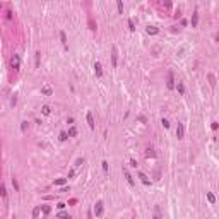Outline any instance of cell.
<instances>
[{
    "instance_id": "e575fe53",
    "label": "cell",
    "mask_w": 219,
    "mask_h": 219,
    "mask_svg": "<svg viewBox=\"0 0 219 219\" xmlns=\"http://www.w3.org/2000/svg\"><path fill=\"white\" fill-rule=\"evenodd\" d=\"M58 216H60V217H70L67 212H58Z\"/></svg>"
},
{
    "instance_id": "ffe728a7",
    "label": "cell",
    "mask_w": 219,
    "mask_h": 219,
    "mask_svg": "<svg viewBox=\"0 0 219 219\" xmlns=\"http://www.w3.org/2000/svg\"><path fill=\"white\" fill-rule=\"evenodd\" d=\"M209 84H211V87L216 86V77H214V74H209Z\"/></svg>"
},
{
    "instance_id": "7c38bea8",
    "label": "cell",
    "mask_w": 219,
    "mask_h": 219,
    "mask_svg": "<svg viewBox=\"0 0 219 219\" xmlns=\"http://www.w3.org/2000/svg\"><path fill=\"white\" fill-rule=\"evenodd\" d=\"M60 40H62V45H64V48L67 50V48H69V45H67V36H65L64 31H60Z\"/></svg>"
},
{
    "instance_id": "6da1fadb",
    "label": "cell",
    "mask_w": 219,
    "mask_h": 219,
    "mask_svg": "<svg viewBox=\"0 0 219 219\" xmlns=\"http://www.w3.org/2000/svg\"><path fill=\"white\" fill-rule=\"evenodd\" d=\"M10 67L16 70V72L21 69V57H19V55H12V58H10Z\"/></svg>"
},
{
    "instance_id": "484cf974",
    "label": "cell",
    "mask_w": 219,
    "mask_h": 219,
    "mask_svg": "<svg viewBox=\"0 0 219 219\" xmlns=\"http://www.w3.org/2000/svg\"><path fill=\"white\" fill-rule=\"evenodd\" d=\"M41 209H43V214H50V212H52V209H50V205H43Z\"/></svg>"
},
{
    "instance_id": "8fae6325",
    "label": "cell",
    "mask_w": 219,
    "mask_h": 219,
    "mask_svg": "<svg viewBox=\"0 0 219 219\" xmlns=\"http://www.w3.org/2000/svg\"><path fill=\"white\" fill-rule=\"evenodd\" d=\"M197 24H199V12H193V16H192V28H197Z\"/></svg>"
},
{
    "instance_id": "9c48e42d",
    "label": "cell",
    "mask_w": 219,
    "mask_h": 219,
    "mask_svg": "<svg viewBox=\"0 0 219 219\" xmlns=\"http://www.w3.org/2000/svg\"><path fill=\"white\" fill-rule=\"evenodd\" d=\"M139 178H140V181H142V183H144L145 187H149V185H151V180L147 178V176H145L144 173H139Z\"/></svg>"
},
{
    "instance_id": "5b68a950",
    "label": "cell",
    "mask_w": 219,
    "mask_h": 219,
    "mask_svg": "<svg viewBox=\"0 0 219 219\" xmlns=\"http://www.w3.org/2000/svg\"><path fill=\"white\" fill-rule=\"evenodd\" d=\"M176 137H178V139H183L185 137V127H183V123H178V125H176Z\"/></svg>"
},
{
    "instance_id": "52a82bcc",
    "label": "cell",
    "mask_w": 219,
    "mask_h": 219,
    "mask_svg": "<svg viewBox=\"0 0 219 219\" xmlns=\"http://www.w3.org/2000/svg\"><path fill=\"white\" fill-rule=\"evenodd\" d=\"M94 72H96V75H98V77H101V75H103V67H101V64H99V62H94Z\"/></svg>"
},
{
    "instance_id": "d4e9b609",
    "label": "cell",
    "mask_w": 219,
    "mask_h": 219,
    "mask_svg": "<svg viewBox=\"0 0 219 219\" xmlns=\"http://www.w3.org/2000/svg\"><path fill=\"white\" fill-rule=\"evenodd\" d=\"M65 181H67V178H58L57 181H55V185H60V187H62V185H65Z\"/></svg>"
},
{
    "instance_id": "ac0fdd59",
    "label": "cell",
    "mask_w": 219,
    "mask_h": 219,
    "mask_svg": "<svg viewBox=\"0 0 219 219\" xmlns=\"http://www.w3.org/2000/svg\"><path fill=\"white\" fill-rule=\"evenodd\" d=\"M116 5H118V14H123V0H116Z\"/></svg>"
},
{
    "instance_id": "8d00e7d4",
    "label": "cell",
    "mask_w": 219,
    "mask_h": 219,
    "mask_svg": "<svg viewBox=\"0 0 219 219\" xmlns=\"http://www.w3.org/2000/svg\"><path fill=\"white\" fill-rule=\"evenodd\" d=\"M7 19H9V21H12V12H10V10L7 12Z\"/></svg>"
},
{
    "instance_id": "8992f818",
    "label": "cell",
    "mask_w": 219,
    "mask_h": 219,
    "mask_svg": "<svg viewBox=\"0 0 219 219\" xmlns=\"http://www.w3.org/2000/svg\"><path fill=\"white\" fill-rule=\"evenodd\" d=\"M86 120H87V125H89V128H91V130H94V127H96V123H94V118H92V113H87V115H86Z\"/></svg>"
},
{
    "instance_id": "83f0119b",
    "label": "cell",
    "mask_w": 219,
    "mask_h": 219,
    "mask_svg": "<svg viewBox=\"0 0 219 219\" xmlns=\"http://www.w3.org/2000/svg\"><path fill=\"white\" fill-rule=\"evenodd\" d=\"M161 123H163V127H164V128H169V121H168L166 118H163V120H161Z\"/></svg>"
},
{
    "instance_id": "5bb4252c",
    "label": "cell",
    "mask_w": 219,
    "mask_h": 219,
    "mask_svg": "<svg viewBox=\"0 0 219 219\" xmlns=\"http://www.w3.org/2000/svg\"><path fill=\"white\" fill-rule=\"evenodd\" d=\"M41 113H43V115H50V113H52V110H50V106H48V104H45V106H41Z\"/></svg>"
},
{
    "instance_id": "4316f807",
    "label": "cell",
    "mask_w": 219,
    "mask_h": 219,
    "mask_svg": "<svg viewBox=\"0 0 219 219\" xmlns=\"http://www.w3.org/2000/svg\"><path fill=\"white\" fill-rule=\"evenodd\" d=\"M128 29H130V31H135V26H133L132 19H128Z\"/></svg>"
},
{
    "instance_id": "7402d4cb",
    "label": "cell",
    "mask_w": 219,
    "mask_h": 219,
    "mask_svg": "<svg viewBox=\"0 0 219 219\" xmlns=\"http://www.w3.org/2000/svg\"><path fill=\"white\" fill-rule=\"evenodd\" d=\"M16 104H17V96L14 94V96H12V98H10V106H12V108H14Z\"/></svg>"
},
{
    "instance_id": "603a6c76",
    "label": "cell",
    "mask_w": 219,
    "mask_h": 219,
    "mask_svg": "<svg viewBox=\"0 0 219 219\" xmlns=\"http://www.w3.org/2000/svg\"><path fill=\"white\" fill-rule=\"evenodd\" d=\"M67 139H69V133H67V132H62V133H60V140H62V142H65Z\"/></svg>"
},
{
    "instance_id": "3957f363",
    "label": "cell",
    "mask_w": 219,
    "mask_h": 219,
    "mask_svg": "<svg viewBox=\"0 0 219 219\" xmlns=\"http://www.w3.org/2000/svg\"><path fill=\"white\" fill-rule=\"evenodd\" d=\"M111 65H113V67L118 65V50H116V46L111 48Z\"/></svg>"
},
{
    "instance_id": "2e32d148",
    "label": "cell",
    "mask_w": 219,
    "mask_h": 219,
    "mask_svg": "<svg viewBox=\"0 0 219 219\" xmlns=\"http://www.w3.org/2000/svg\"><path fill=\"white\" fill-rule=\"evenodd\" d=\"M0 195L4 197V199H7V190H5V185L0 183Z\"/></svg>"
},
{
    "instance_id": "e0dca14e",
    "label": "cell",
    "mask_w": 219,
    "mask_h": 219,
    "mask_svg": "<svg viewBox=\"0 0 219 219\" xmlns=\"http://www.w3.org/2000/svg\"><path fill=\"white\" fill-rule=\"evenodd\" d=\"M67 133H69V137H75V135H77V128H75V127H70Z\"/></svg>"
},
{
    "instance_id": "1f68e13d",
    "label": "cell",
    "mask_w": 219,
    "mask_h": 219,
    "mask_svg": "<svg viewBox=\"0 0 219 219\" xmlns=\"http://www.w3.org/2000/svg\"><path fill=\"white\" fill-rule=\"evenodd\" d=\"M101 164H103V171H108V161H103Z\"/></svg>"
},
{
    "instance_id": "4dcf8cb0",
    "label": "cell",
    "mask_w": 219,
    "mask_h": 219,
    "mask_svg": "<svg viewBox=\"0 0 219 219\" xmlns=\"http://www.w3.org/2000/svg\"><path fill=\"white\" fill-rule=\"evenodd\" d=\"M81 164H84V159H82V157H79V159L75 161V166H81Z\"/></svg>"
},
{
    "instance_id": "30bf717a",
    "label": "cell",
    "mask_w": 219,
    "mask_h": 219,
    "mask_svg": "<svg viewBox=\"0 0 219 219\" xmlns=\"http://www.w3.org/2000/svg\"><path fill=\"white\" fill-rule=\"evenodd\" d=\"M145 33H147V34H157V33H159V29L156 28V26H147Z\"/></svg>"
},
{
    "instance_id": "f546056e",
    "label": "cell",
    "mask_w": 219,
    "mask_h": 219,
    "mask_svg": "<svg viewBox=\"0 0 219 219\" xmlns=\"http://www.w3.org/2000/svg\"><path fill=\"white\" fill-rule=\"evenodd\" d=\"M12 185H14V188H16V190H19V185H17V180H16V178H12Z\"/></svg>"
},
{
    "instance_id": "ba28073f",
    "label": "cell",
    "mask_w": 219,
    "mask_h": 219,
    "mask_svg": "<svg viewBox=\"0 0 219 219\" xmlns=\"http://www.w3.org/2000/svg\"><path fill=\"white\" fill-rule=\"evenodd\" d=\"M41 94H45V96H52L53 89L50 86H43V87H41Z\"/></svg>"
},
{
    "instance_id": "277c9868",
    "label": "cell",
    "mask_w": 219,
    "mask_h": 219,
    "mask_svg": "<svg viewBox=\"0 0 219 219\" xmlns=\"http://www.w3.org/2000/svg\"><path fill=\"white\" fill-rule=\"evenodd\" d=\"M168 89H175V77H173V72L169 70L168 72V82H166Z\"/></svg>"
},
{
    "instance_id": "d6a6232c",
    "label": "cell",
    "mask_w": 219,
    "mask_h": 219,
    "mask_svg": "<svg viewBox=\"0 0 219 219\" xmlns=\"http://www.w3.org/2000/svg\"><path fill=\"white\" fill-rule=\"evenodd\" d=\"M130 166H132V168H137V161H135V159H130Z\"/></svg>"
},
{
    "instance_id": "cb8c5ba5",
    "label": "cell",
    "mask_w": 219,
    "mask_h": 219,
    "mask_svg": "<svg viewBox=\"0 0 219 219\" xmlns=\"http://www.w3.org/2000/svg\"><path fill=\"white\" fill-rule=\"evenodd\" d=\"M40 211H41V207H34L33 209V217H38V216H40Z\"/></svg>"
},
{
    "instance_id": "d590c367",
    "label": "cell",
    "mask_w": 219,
    "mask_h": 219,
    "mask_svg": "<svg viewBox=\"0 0 219 219\" xmlns=\"http://www.w3.org/2000/svg\"><path fill=\"white\" fill-rule=\"evenodd\" d=\"M145 156L149 157V156H154V152H152V149H147V152H145Z\"/></svg>"
},
{
    "instance_id": "7a4b0ae2",
    "label": "cell",
    "mask_w": 219,
    "mask_h": 219,
    "mask_svg": "<svg viewBox=\"0 0 219 219\" xmlns=\"http://www.w3.org/2000/svg\"><path fill=\"white\" fill-rule=\"evenodd\" d=\"M103 211H104L103 200H98L94 204V214H96V217H101V216H103Z\"/></svg>"
},
{
    "instance_id": "4fadbf2b",
    "label": "cell",
    "mask_w": 219,
    "mask_h": 219,
    "mask_svg": "<svg viewBox=\"0 0 219 219\" xmlns=\"http://www.w3.org/2000/svg\"><path fill=\"white\" fill-rule=\"evenodd\" d=\"M123 175H125V178H127V181H128V185H132L133 187V178H132V175L128 173L127 169H123Z\"/></svg>"
},
{
    "instance_id": "44dd1931",
    "label": "cell",
    "mask_w": 219,
    "mask_h": 219,
    "mask_svg": "<svg viewBox=\"0 0 219 219\" xmlns=\"http://www.w3.org/2000/svg\"><path fill=\"white\" fill-rule=\"evenodd\" d=\"M207 199H209V202H211V204H216V197H214V193H211V192H209V193H207Z\"/></svg>"
},
{
    "instance_id": "f1b7e54d",
    "label": "cell",
    "mask_w": 219,
    "mask_h": 219,
    "mask_svg": "<svg viewBox=\"0 0 219 219\" xmlns=\"http://www.w3.org/2000/svg\"><path fill=\"white\" fill-rule=\"evenodd\" d=\"M40 57H41V53H40V52H36V69L40 67Z\"/></svg>"
},
{
    "instance_id": "d6986e66",
    "label": "cell",
    "mask_w": 219,
    "mask_h": 219,
    "mask_svg": "<svg viewBox=\"0 0 219 219\" xmlns=\"http://www.w3.org/2000/svg\"><path fill=\"white\" fill-rule=\"evenodd\" d=\"M28 128H29V121H26V120L21 121V130H22V132H26Z\"/></svg>"
},
{
    "instance_id": "836d02e7",
    "label": "cell",
    "mask_w": 219,
    "mask_h": 219,
    "mask_svg": "<svg viewBox=\"0 0 219 219\" xmlns=\"http://www.w3.org/2000/svg\"><path fill=\"white\" fill-rule=\"evenodd\" d=\"M212 130H217V121H212V125H211Z\"/></svg>"
},
{
    "instance_id": "9a60e30c",
    "label": "cell",
    "mask_w": 219,
    "mask_h": 219,
    "mask_svg": "<svg viewBox=\"0 0 219 219\" xmlns=\"http://www.w3.org/2000/svg\"><path fill=\"white\" fill-rule=\"evenodd\" d=\"M176 89H178V92L180 94H185V86H183V82H178V84H176Z\"/></svg>"
}]
</instances>
